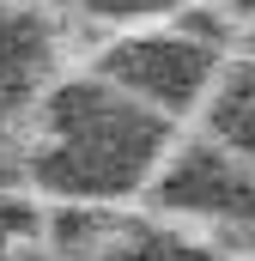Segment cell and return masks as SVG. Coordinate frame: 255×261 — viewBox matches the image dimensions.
Wrapping results in <instances>:
<instances>
[{
	"instance_id": "7a4b0ae2",
	"label": "cell",
	"mask_w": 255,
	"mask_h": 261,
	"mask_svg": "<svg viewBox=\"0 0 255 261\" xmlns=\"http://www.w3.org/2000/svg\"><path fill=\"white\" fill-rule=\"evenodd\" d=\"M116 261H207L194 249H158V255H116Z\"/></svg>"
},
{
	"instance_id": "6da1fadb",
	"label": "cell",
	"mask_w": 255,
	"mask_h": 261,
	"mask_svg": "<svg viewBox=\"0 0 255 261\" xmlns=\"http://www.w3.org/2000/svg\"><path fill=\"white\" fill-rule=\"evenodd\" d=\"M0 261H43L24 237H12V225H0Z\"/></svg>"
}]
</instances>
